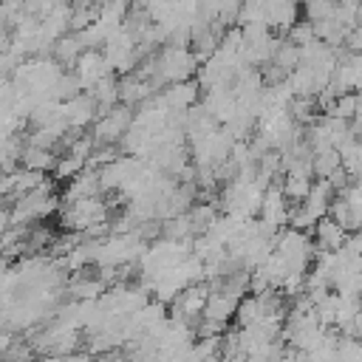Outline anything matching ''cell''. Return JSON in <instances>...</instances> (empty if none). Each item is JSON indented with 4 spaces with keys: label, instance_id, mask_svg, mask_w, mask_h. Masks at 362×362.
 Segmentation results:
<instances>
[{
    "label": "cell",
    "instance_id": "cell-2",
    "mask_svg": "<svg viewBox=\"0 0 362 362\" xmlns=\"http://www.w3.org/2000/svg\"><path fill=\"white\" fill-rule=\"evenodd\" d=\"M62 119L71 130H85L93 119H99V105L90 93H79L68 102H62Z\"/></svg>",
    "mask_w": 362,
    "mask_h": 362
},
{
    "label": "cell",
    "instance_id": "cell-7",
    "mask_svg": "<svg viewBox=\"0 0 362 362\" xmlns=\"http://www.w3.org/2000/svg\"><path fill=\"white\" fill-rule=\"evenodd\" d=\"M57 164H59V156H57V153L42 150V147H31V144H25V150H23V156H20V167H23V170L42 173V175H45V173H54Z\"/></svg>",
    "mask_w": 362,
    "mask_h": 362
},
{
    "label": "cell",
    "instance_id": "cell-14",
    "mask_svg": "<svg viewBox=\"0 0 362 362\" xmlns=\"http://www.w3.org/2000/svg\"><path fill=\"white\" fill-rule=\"evenodd\" d=\"M40 362H85V354H71V356H45Z\"/></svg>",
    "mask_w": 362,
    "mask_h": 362
},
{
    "label": "cell",
    "instance_id": "cell-12",
    "mask_svg": "<svg viewBox=\"0 0 362 362\" xmlns=\"http://www.w3.org/2000/svg\"><path fill=\"white\" fill-rule=\"evenodd\" d=\"M342 198L348 201V209H351V232H362V181L351 184Z\"/></svg>",
    "mask_w": 362,
    "mask_h": 362
},
{
    "label": "cell",
    "instance_id": "cell-3",
    "mask_svg": "<svg viewBox=\"0 0 362 362\" xmlns=\"http://www.w3.org/2000/svg\"><path fill=\"white\" fill-rule=\"evenodd\" d=\"M288 215H291V204L286 201L283 187L272 184L266 189V198H263V206H260V221L274 226V229H280L283 223H288Z\"/></svg>",
    "mask_w": 362,
    "mask_h": 362
},
{
    "label": "cell",
    "instance_id": "cell-4",
    "mask_svg": "<svg viewBox=\"0 0 362 362\" xmlns=\"http://www.w3.org/2000/svg\"><path fill=\"white\" fill-rule=\"evenodd\" d=\"M348 235H351V232L342 229L337 221L322 218V221L317 223V229H314V246H317V252H339V249L345 246Z\"/></svg>",
    "mask_w": 362,
    "mask_h": 362
},
{
    "label": "cell",
    "instance_id": "cell-10",
    "mask_svg": "<svg viewBox=\"0 0 362 362\" xmlns=\"http://www.w3.org/2000/svg\"><path fill=\"white\" fill-rule=\"evenodd\" d=\"M272 65H277L286 76H291L297 68H300V48L294 45V42H288V40H283V45L277 48V54H274V59H272Z\"/></svg>",
    "mask_w": 362,
    "mask_h": 362
},
{
    "label": "cell",
    "instance_id": "cell-11",
    "mask_svg": "<svg viewBox=\"0 0 362 362\" xmlns=\"http://www.w3.org/2000/svg\"><path fill=\"white\" fill-rule=\"evenodd\" d=\"M339 167H342V156H339L337 147H328V150H322V153H314V175H317V178H328V175H334Z\"/></svg>",
    "mask_w": 362,
    "mask_h": 362
},
{
    "label": "cell",
    "instance_id": "cell-1",
    "mask_svg": "<svg viewBox=\"0 0 362 362\" xmlns=\"http://www.w3.org/2000/svg\"><path fill=\"white\" fill-rule=\"evenodd\" d=\"M133 107L127 105H116L107 116L96 119L93 124V141L99 147H113V144H122V139L127 136V130L133 127Z\"/></svg>",
    "mask_w": 362,
    "mask_h": 362
},
{
    "label": "cell",
    "instance_id": "cell-8",
    "mask_svg": "<svg viewBox=\"0 0 362 362\" xmlns=\"http://www.w3.org/2000/svg\"><path fill=\"white\" fill-rule=\"evenodd\" d=\"M238 305H240V300H235V297H229V294H212V297H209V303H206L204 320L218 322V325H223V328H226V322L238 314Z\"/></svg>",
    "mask_w": 362,
    "mask_h": 362
},
{
    "label": "cell",
    "instance_id": "cell-9",
    "mask_svg": "<svg viewBox=\"0 0 362 362\" xmlns=\"http://www.w3.org/2000/svg\"><path fill=\"white\" fill-rule=\"evenodd\" d=\"M283 195H286V201L288 204H294V206H300L308 195H311V178H300V175H286L283 178Z\"/></svg>",
    "mask_w": 362,
    "mask_h": 362
},
{
    "label": "cell",
    "instance_id": "cell-13",
    "mask_svg": "<svg viewBox=\"0 0 362 362\" xmlns=\"http://www.w3.org/2000/svg\"><path fill=\"white\" fill-rule=\"evenodd\" d=\"M88 170V161H82V158H76V156H59V164H57V170H54V178L57 181H74L79 173H85Z\"/></svg>",
    "mask_w": 362,
    "mask_h": 362
},
{
    "label": "cell",
    "instance_id": "cell-6",
    "mask_svg": "<svg viewBox=\"0 0 362 362\" xmlns=\"http://www.w3.org/2000/svg\"><path fill=\"white\" fill-rule=\"evenodd\" d=\"M198 88L201 82L198 79H189V82H178V85H170L167 90H161L164 102L170 110H189L198 99Z\"/></svg>",
    "mask_w": 362,
    "mask_h": 362
},
{
    "label": "cell",
    "instance_id": "cell-5",
    "mask_svg": "<svg viewBox=\"0 0 362 362\" xmlns=\"http://www.w3.org/2000/svg\"><path fill=\"white\" fill-rule=\"evenodd\" d=\"M297 14H300V6H291V3H266L263 23L269 28H277L280 34L288 37V31L297 25Z\"/></svg>",
    "mask_w": 362,
    "mask_h": 362
}]
</instances>
